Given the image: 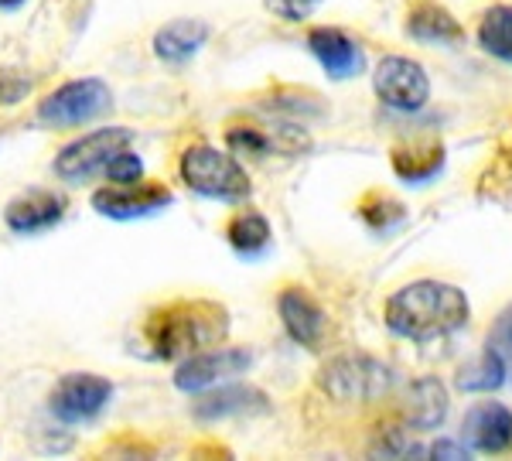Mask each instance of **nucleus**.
<instances>
[{"mask_svg":"<svg viewBox=\"0 0 512 461\" xmlns=\"http://www.w3.org/2000/svg\"><path fill=\"white\" fill-rule=\"evenodd\" d=\"M386 328L400 339H441L468 325L472 304L465 291L444 281H414L386 298Z\"/></svg>","mask_w":512,"mask_h":461,"instance_id":"obj_1","label":"nucleus"},{"mask_svg":"<svg viewBox=\"0 0 512 461\" xmlns=\"http://www.w3.org/2000/svg\"><path fill=\"white\" fill-rule=\"evenodd\" d=\"M226 308L212 301H175L147 318V342L158 359H181L198 349H212L226 339Z\"/></svg>","mask_w":512,"mask_h":461,"instance_id":"obj_2","label":"nucleus"},{"mask_svg":"<svg viewBox=\"0 0 512 461\" xmlns=\"http://www.w3.org/2000/svg\"><path fill=\"white\" fill-rule=\"evenodd\" d=\"M178 175L192 192L205 199L239 202L250 195V175L233 151H219L212 144H192L178 161Z\"/></svg>","mask_w":512,"mask_h":461,"instance_id":"obj_3","label":"nucleus"},{"mask_svg":"<svg viewBox=\"0 0 512 461\" xmlns=\"http://www.w3.org/2000/svg\"><path fill=\"white\" fill-rule=\"evenodd\" d=\"M393 373L373 356H335L318 369V390L335 403H373L386 397Z\"/></svg>","mask_w":512,"mask_h":461,"instance_id":"obj_4","label":"nucleus"},{"mask_svg":"<svg viewBox=\"0 0 512 461\" xmlns=\"http://www.w3.org/2000/svg\"><path fill=\"white\" fill-rule=\"evenodd\" d=\"M113 106V89L103 79H72L45 96L38 106V120L48 127H82V123L103 117Z\"/></svg>","mask_w":512,"mask_h":461,"instance_id":"obj_5","label":"nucleus"},{"mask_svg":"<svg viewBox=\"0 0 512 461\" xmlns=\"http://www.w3.org/2000/svg\"><path fill=\"white\" fill-rule=\"evenodd\" d=\"M134 144V130L130 127H103L93 130V134L79 137V141L65 144L55 158V175L69 185H79V181H89L99 171H106L113 154H120L123 147Z\"/></svg>","mask_w":512,"mask_h":461,"instance_id":"obj_6","label":"nucleus"},{"mask_svg":"<svg viewBox=\"0 0 512 461\" xmlns=\"http://www.w3.org/2000/svg\"><path fill=\"white\" fill-rule=\"evenodd\" d=\"M373 89L390 110L400 113H417L431 100V79H427L424 65L414 59H403V55H386L376 65Z\"/></svg>","mask_w":512,"mask_h":461,"instance_id":"obj_7","label":"nucleus"},{"mask_svg":"<svg viewBox=\"0 0 512 461\" xmlns=\"http://www.w3.org/2000/svg\"><path fill=\"white\" fill-rule=\"evenodd\" d=\"M113 397V383L103 380L96 373H65L59 383H55L52 397H48V407L52 414L65 424H82L93 421L99 410L110 403Z\"/></svg>","mask_w":512,"mask_h":461,"instance_id":"obj_8","label":"nucleus"},{"mask_svg":"<svg viewBox=\"0 0 512 461\" xmlns=\"http://www.w3.org/2000/svg\"><path fill=\"white\" fill-rule=\"evenodd\" d=\"M250 362L253 356L246 349H219V345H212V349L185 356V362H181L175 373V386L181 393H205L212 386L246 373Z\"/></svg>","mask_w":512,"mask_h":461,"instance_id":"obj_9","label":"nucleus"},{"mask_svg":"<svg viewBox=\"0 0 512 461\" xmlns=\"http://www.w3.org/2000/svg\"><path fill=\"white\" fill-rule=\"evenodd\" d=\"M461 444L482 455H502L512 448V410L499 400H482L461 421Z\"/></svg>","mask_w":512,"mask_h":461,"instance_id":"obj_10","label":"nucleus"},{"mask_svg":"<svg viewBox=\"0 0 512 461\" xmlns=\"http://www.w3.org/2000/svg\"><path fill=\"white\" fill-rule=\"evenodd\" d=\"M171 202V192L161 181H134V185H110L93 195V209L106 219L151 216Z\"/></svg>","mask_w":512,"mask_h":461,"instance_id":"obj_11","label":"nucleus"},{"mask_svg":"<svg viewBox=\"0 0 512 461\" xmlns=\"http://www.w3.org/2000/svg\"><path fill=\"white\" fill-rule=\"evenodd\" d=\"M277 311H280V321H284L287 335H291L297 345H304V349H321V342H325V335H328V315L304 287H284L277 298Z\"/></svg>","mask_w":512,"mask_h":461,"instance_id":"obj_12","label":"nucleus"},{"mask_svg":"<svg viewBox=\"0 0 512 461\" xmlns=\"http://www.w3.org/2000/svg\"><path fill=\"white\" fill-rule=\"evenodd\" d=\"M62 216H65V199L55 192H45V188H31V192L7 202V209H4L7 229L21 236L45 233V229L59 226Z\"/></svg>","mask_w":512,"mask_h":461,"instance_id":"obj_13","label":"nucleus"},{"mask_svg":"<svg viewBox=\"0 0 512 461\" xmlns=\"http://www.w3.org/2000/svg\"><path fill=\"white\" fill-rule=\"evenodd\" d=\"M308 48L332 79H352V76H359L362 65H366L362 48L338 28H315L308 35Z\"/></svg>","mask_w":512,"mask_h":461,"instance_id":"obj_14","label":"nucleus"},{"mask_svg":"<svg viewBox=\"0 0 512 461\" xmlns=\"http://www.w3.org/2000/svg\"><path fill=\"white\" fill-rule=\"evenodd\" d=\"M448 410H451V397H448V390H444V383L434 380V376H424V380L410 383L407 397H403V421L410 427H417V431H434V427H441Z\"/></svg>","mask_w":512,"mask_h":461,"instance_id":"obj_15","label":"nucleus"},{"mask_svg":"<svg viewBox=\"0 0 512 461\" xmlns=\"http://www.w3.org/2000/svg\"><path fill=\"white\" fill-rule=\"evenodd\" d=\"M205 41H209V24L198 18H178V21H168L158 35H154V55H158L161 62L181 65L192 59V55H198V48H202Z\"/></svg>","mask_w":512,"mask_h":461,"instance_id":"obj_16","label":"nucleus"},{"mask_svg":"<svg viewBox=\"0 0 512 461\" xmlns=\"http://www.w3.org/2000/svg\"><path fill=\"white\" fill-rule=\"evenodd\" d=\"M407 35L417 41H431V45H458V41H465V28L448 7L434 4V0H420L407 14Z\"/></svg>","mask_w":512,"mask_h":461,"instance_id":"obj_17","label":"nucleus"},{"mask_svg":"<svg viewBox=\"0 0 512 461\" xmlns=\"http://www.w3.org/2000/svg\"><path fill=\"white\" fill-rule=\"evenodd\" d=\"M441 164H444L441 141H414V144L393 147V171L403 181H410V185L434 178L441 171Z\"/></svg>","mask_w":512,"mask_h":461,"instance_id":"obj_18","label":"nucleus"},{"mask_svg":"<svg viewBox=\"0 0 512 461\" xmlns=\"http://www.w3.org/2000/svg\"><path fill=\"white\" fill-rule=\"evenodd\" d=\"M253 403H267L260 390H250V386H222L209 397H202L195 403V417L198 421H219V417L229 414H246Z\"/></svg>","mask_w":512,"mask_h":461,"instance_id":"obj_19","label":"nucleus"},{"mask_svg":"<svg viewBox=\"0 0 512 461\" xmlns=\"http://www.w3.org/2000/svg\"><path fill=\"white\" fill-rule=\"evenodd\" d=\"M226 240H229V246H233L236 253H246V257H253V253L267 250L270 240H274V229H270L267 216L246 209V212H236V216L229 219Z\"/></svg>","mask_w":512,"mask_h":461,"instance_id":"obj_20","label":"nucleus"},{"mask_svg":"<svg viewBox=\"0 0 512 461\" xmlns=\"http://www.w3.org/2000/svg\"><path fill=\"white\" fill-rule=\"evenodd\" d=\"M478 45L492 59L512 62V4H495L485 11L482 24H478Z\"/></svg>","mask_w":512,"mask_h":461,"instance_id":"obj_21","label":"nucleus"},{"mask_svg":"<svg viewBox=\"0 0 512 461\" xmlns=\"http://www.w3.org/2000/svg\"><path fill=\"white\" fill-rule=\"evenodd\" d=\"M502 380H506V362L495 356L492 349L482 352V359H475L472 366L461 369L458 376V390L465 393H485V390H499Z\"/></svg>","mask_w":512,"mask_h":461,"instance_id":"obj_22","label":"nucleus"},{"mask_svg":"<svg viewBox=\"0 0 512 461\" xmlns=\"http://www.w3.org/2000/svg\"><path fill=\"white\" fill-rule=\"evenodd\" d=\"M226 147L236 158H267V154H274L263 127H256V123H233L226 130Z\"/></svg>","mask_w":512,"mask_h":461,"instance_id":"obj_23","label":"nucleus"},{"mask_svg":"<svg viewBox=\"0 0 512 461\" xmlns=\"http://www.w3.org/2000/svg\"><path fill=\"white\" fill-rule=\"evenodd\" d=\"M359 216L369 222L373 229H386L390 222L396 219H403V205L400 202H393L390 195H369L366 202L359 205Z\"/></svg>","mask_w":512,"mask_h":461,"instance_id":"obj_24","label":"nucleus"},{"mask_svg":"<svg viewBox=\"0 0 512 461\" xmlns=\"http://www.w3.org/2000/svg\"><path fill=\"white\" fill-rule=\"evenodd\" d=\"M485 349H492L506 366H512V301L495 315L492 328H489V345H485Z\"/></svg>","mask_w":512,"mask_h":461,"instance_id":"obj_25","label":"nucleus"},{"mask_svg":"<svg viewBox=\"0 0 512 461\" xmlns=\"http://www.w3.org/2000/svg\"><path fill=\"white\" fill-rule=\"evenodd\" d=\"M106 178H110L113 185H134V181L144 178V161H140V154H134L130 147H123V151L113 154L110 164H106Z\"/></svg>","mask_w":512,"mask_h":461,"instance_id":"obj_26","label":"nucleus"},{"mask_svg":"<svg viewBox=\"0 0 512 461\" xmlns=\"http://www.w3.org/2000/svg\"><path fill=\"white\" fill-rule=\"evenodd\" d=\"M263 4L280 21H308L325 0H263Z\"/></svg>","mask_w":512,"mask_h":461,"instance_id":"obj_27","label":"nucleus"},{"mask_svg":"<svg viewBox=\"0 0 512 461\" xmlns=\"http://www.w3.org/2000/svg\"><path fill=\"white\" fill-rule=\"evenodd\" d=\"M28 93H31V79L28 76H21V72H14V69L0 72V103L14 106V103H21Z\"/></svg>","mask_w":512,"mask_h":461,"instance_id":"obj_28","label":"nucleus"},{"mask_svg":"<svg viewBox=\"0 0 512 461\" xmlns=\"http://www.w3.org/2000/svg\"><path fill=\"white\" fill-rule=\"evenodd\" d=\"M431 455L434 458H468V444L461 448V444H454V441H437L431 448Z\"/></svg>","mask_w":512,"mask_h":461,"instance_id":"obj_29","label":"nucleus"},{"mask_svg":"<svg viewBox=\"0 0 512 461\" xmlns=\"http://www.w3.org/2000/svg\"><path fill=\"white\" fill-rule=\"evenodd\" d=\"M24 0H0V7H21Z\"/></svg>","mask_w":512,"mask_h":461,"instance_id":"obj_30","label":"nucleus"}]
</instances>
